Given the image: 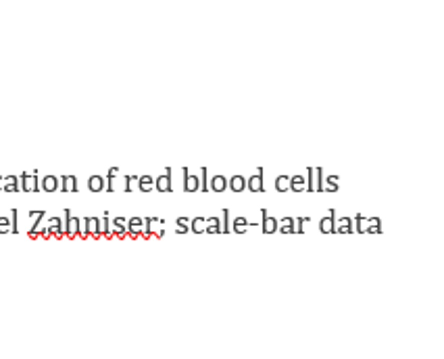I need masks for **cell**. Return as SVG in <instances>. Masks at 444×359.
<instances>
[{
	"mask_svg": "<svg viewBox=\"0 0 444 359\" xmlns=\"http://www.w3.org/2000/svg\"><path fill=\"white\" fill-rule=\"evenodd\" d=\"M81 219L73 217L71 211L65 209V236L67 238H75V236H81L84 238V232H81Z\"/></svg>",
	"mask_w": 444,
	"mask_h": 359,
	"instance_id": "obj_1",
	"label": "cell"
},
{
	"mask_svg": "<svg viewBox=\"0 0 444 359\" xmlns=\"http://www.w3.org/2000/svg\"><path fill=\"white\" fill-rule=\"evenodd\" d=\"M163 219H157V217H144V232H142V238H148V236H157L161 238L163 236Z\"/></svg>",
	"mask_w": 444,
	"mask_h": 359,
	"instance_id": "obj_2",
	"label": "cell"
},
{
	"mask_svg": "<svg viewBox=\"0 0 444 359\" xmlns=\"http://www.w3.org/2000/svg\"><path fill=\"white\" fill-rule=\"evenodd\" d=\"M19 188L23 192H40V177L36 173H21L19 175Z\"/></svg>",
	"mask_w": 444,
	"mask_h": 359,
	"instance_id": "obj_3",
	"label": "cell"
},
{
	"mask_svg": "<svg viewBox=\"0 0 444 359\" xmlns=\"http://www.w3.org/2000/svg\"><path fill=\"white\" fill-rule=\"evenodd\" d=\"M84 238L92 236V238H100V219L98 217H86L84 219Z\"/></svg>",
	"mask_w": 444,
	"mask_h": 359,
	"instance_id": "obj_4",
	"label": "cell"
},
{
	"mask_svg": "<svg viewBox=\"0 0 444 359\" xmlns=\"http://www.w3.org/2000/svg\"><path fill=\"white\" fill-rule=\"evenodd\" d=\"M144 232V219L142 217H132L128 219V236L130 238H140Z\"/></svg>",
	"mask_w": 444,
	"mask_h": 359,
	"instance_id": "obj_5",
	"label": "cell"
},
{
	"mask_svg": "<svg viewBox=\"0 0 444 359\" xmlns=\"http://www.w3.org/2000/svg\"><path fill=\"white\" fill-rule=\"evenodd\" d=\"M261 228H263V232H265V234L277 232V219L271 217L267 209H261Z\"/></svg>",
	"mask_w": 444,
	"mask_h": 359,
	"instance_id": "obj_6",
	"label": "cell"
},
{
	"mask_svg": "<svg viewBox=\"0 0 444 359\" xmlns=\"http://www.w3.org/2000/svg\"><path fill=\"white\" fill-rule=\"evenodd\" d=\"M155 188H157V192H171V190H173V184H171V167H167L163 175L157 177Z\"/></svg>",
	"mask_w": 444,
	"mask_h": 359,
	"instance_id": "obj_7",
	"label": "cell"
},
{
	"mask_svg": "<svg viewBox=\"0 0 444 359\" xmlns=\"http://www.w3.org/2000/svg\"><path fill=\"white\" fill-rule=\"evenodd\" d=\"M246 186H248V190H251V192H255V195H257V192H265V186H263V167H259L253 177H248Z\"/></svg>",
	"mask_w": 444,
	"mask_h": 359,
	"instance_id": "obj_8",
	"label": "cell"
},
{
	"mask_svg": "<svg viewBox=\"0 0 444 359\" xmlns=\"http://www.w3.org/2000/svg\"><path fill=\"white\" fill-rule=\"evenodd\" d=\"M182 173H184V192H196L198 186H200L198 177H196V175H192L188 167H184Z\"/></svg>",
	"mask_w": 444,
	"mask_h": 359,
	"instance_id": "obj_9",
	"label": "cell"
},
{
	"mask_svg": "<svg viewBox=\"0 0 444 359\" xmlns=\"http://www.w3.org/2000/svg\"><path fill=\"white\" fill-rule=\"evenodd\" d=\"M48 230H50V236H57V238H63V236H65V228H63V219H61V217H50V219H48Z\"/></svg>",
	"mask_w": 444,
	"mask_h": 359,
	"instance_id": "obj_10",
	"label": "cell"
},
{
	"mask_svg": "<svg viewBox=\"0 0 444 359\" xmlns=\"http://www.w3.org/2000/svg\"><path fill=\"white\" fill-rule=\"evenodd\" d=\"M113 236H117V238L128 236V219H123V217L113 219Z\"/></svg>",
	"mask_w": 444,
	"mask_h": 359,
	"instance_id": "obj_11",
	"label": "cell"
},
{
	"mask_svg": "<svg viewBox=\"0 0 444 359\" xmlns=\"http://www.w3.org/2000/svg\"><path fill=\"white\" fill-rule=\"evenodd\" d=\"M334 222H336V209H329V215L319 222V230L323 234H331L334 232Z\"/></svg>",
	"mask_w": 444,
	"mask_h": 359,
	"instance_id": "obj_12",
	"label": "cell"
},
{
	"mask_svg": "<svg viewBox=\"0 0 444 359\" xmlns=\"http://www.w3.org/2000/svg\"><path fill=\"white\" fill-rule=\"evenodd\" d=\"M59 177L57 175H46V177H42V182H40V190H44V192H57L59 190Z\"/></svg>",
	"mask_w": 444,
	"mask_h": 359,
	"instance_id": "obj_13",
	"label": "cell"
},
{
	"mask_svg": "<svg viewBox=\"0 0 444 359\" xmlns=\"http://www.w3.org/2000/svg\"><path fill=\"white\" fill-rule=\"evenodd\" d=\"M59 190H63V192H77V177L75 175H63L61 184H59Z\"/></svg>",
	"mask_w": 444,
	"mask_h": 359,
	"instance_id": "obj_14",
	"label": "cell"
},
{
	"mask_svg": "<svg viewBox=\"0 0 444 359\" xmlns=\"http://www.w3.org/2000/svg\"><path fill=\"white\" fill-rule=\"evenodd\" d=\"M334 232H338V234L353 232V219L351 217H340L338 222H334Z\"/></svg>",
	"mask_w": 444,
	"mask_h": 359,
	"instance_id": "obj_15",
	"label": "cell"
},
{
	"mask_svg": "<svg viewBox=\"0 0 444 359\" xmlns=\"http://www.w3.org/2000/svg\"><path fill=\"white\" fill-rule=\"evenodd\" d=\"M88 188H90V192L104 190V177L102 175H90L88 177Z\"/></svg>",
	"mask_w": 444,
	"mask_h": 359,
	"instance_id": "obj_16",
	"label": "cell"
},
{
	"mask_svg": "<svg viewBox=\"0 0 444 359\" xmlns=\"http://www.w3.org/2000/svg\"><path fill=\"white\" fill-rule=\"evenodd\" d=\"M277 230L284 234H294V217H282L277 222Z\"/></svg>",
	"mask_w": 444,
	"mask_h": 359,
	"instance_id": "obj_17",
	"label": "cell"
},
{
	"mask_svg": "<svg viewBox=\"0 0 444 359\" xmlns=\"http://www.w3.org/2000/svg\"><path fill=\"white\" fill-rule=\"evenodd\" d=\"M138 188H140V192H150L152 188H155V177L152 175H140L138 177Z\"/></svg>",
	"mask_w": 444,
	"mask_h": 359,
	"instance_id": "obj_18",
	"label": "cell"
},
{
	"mask_svg": "<svg viewBox=\"0 0 444 359\" xmlns=\"http://www.w3.org/2000/svg\"><path fill=\"white\" fill-rule=\"evenodd\" d=\"M230 188H232V192H236V195H240V192L246 188V177L234 175V177L230 180Z\"/></svg>",
	"mask_w": 444,
	"mask_h": 359,
	"instance_id": "obj_19",
	"label": "cell"
},
{
	"mask_svg": "<svg viewBox=\"0 0 444 359\" xmlns=\"http://www.w3.org/2000/svg\"><path fill=\"white\" fill-rule=\"evenodd\" d=\"M5 192H19V175H7L5 177Z\"/></svg>",
	"mask_w": 444,
	"mask_h": 359,
	"instance_id": "obj_20",
	"label": "cell"
},
{
	"mask_svg": "<svg viewBox=\"0 0 444 359\" xmlns=\"http://www.w3.org/2000/svg\"><path fill=\"white\" fill-rule=\"evenodd\" d=\"M304 188H307L304 175H292V177H290V190H292V192H302Z\"/></svg>",
	"mask_w": 444,
	"mask_h": 359,
	"instance_id": "obj_21",
	"label": "cell"
},
{
	"mask_svg": "<svg viewBox=\"0 0 444 359\" xmlns=\"http://www.w3.org/2000/svg\"><path fill=\"white\" fill-rule=\"evenodd\" d=\"M204 224H206L204 232H209V234H219V232H221V219H219V217L204 219Z\"/></svg>",
	"mask_w": 444,
	"mask_h": 359,
	"instance_id": "obj_22",
	"label": "cell"
},
{
	"mask_svg": "<svg viewBox=\"0 0 444 359\" xmlns=\"http://www.w3.org/2000/svg\"><path fill=\"white\" fill-rule=\"evenodd\" d=\"M228 188V180L224 177V175H213V180H211V190L213 192H224Z\"/></svg>",
	"mask_w": 444,
	"mask_h": 359,
	"instance_id": "obj_23",
	"label": "cell"
},
{
	"mask_svg": "<svg viewBox=\"0 0 444 359\" xmlns=\"http://www.w3.org/2000/svg\"><path fill=\"white\" fill-rule=\"evenodd\" d=\"M100 236H104V238H113V228H110V219H108L106 213H104V217L100 219Z\"/></svg>",
	"mask_w": 444,
	"mask_h": 359,
	"instance_id": "obj_24",
	"label": "cell"
},
{
	"mask_svg": "<svg viewBox=\"0 0 444 359\" xmlns=\"http://www.w3.org/2000/svg\"><path fill=\"white\" fill-rule=\"evenodd\" d=\"M30 217H34V226L30 230V238H36L38 236V228H40V219L44 217V211H32Z\"/></svg>",
	"mask_w": 444,
	"mask_h": 359,
	"instance_id": "obj_25",
	"label": "cell"
},
{
	"mask_svg": "<svg viewBox=\"0 0 444 359\" xmlns=\"http://www.w3.org/2000/svg\"><path fill=\"white\" fill-rule=\"evenodd\" d=\"M234 232H238V234H244L246 230H248V219L246 217H236L234 219V224L230 226Z\"/></svg>",
	"mask_w": 444,
	"mask_h": 359,
	"instance_id": "obj_26",
	"label": "cell"
},
{
	"mask_svg": "<svg viewBox=\"0 0 444 359\" xmlns=\"http://www.w3.org/2000/svg\"><path fill=\"white\" fill-rule=\"evenodd\" d=\"M275 190H277V192H288V190H290V175L275 177Z\"/></svg>",
	"mask_w": 444,
	"mask_h": 359,
	"instance_id": "obj_27",
	"label": "cell"
},
{
	"mask_svg": "<svg viewBox=\"0 0 444 359\" xmlns=\"http://www.w3.org/2000/svg\"><path fill=\"white\" fill-rule=\"evenodd\" d=\"M204 228H206V224H204V217H194V219H192L190 230H192L194 234H202V232H204Z\"/></svg>",
	"mask_w": 444,
	"mask_h": 359,
	"instance_id": "obj_28",
	"label": "cell"
},
{
	"mask_svg": "<svg viewBox=\"0 0 444 359\" xmlns=\"http://www.w3.org/2000/svg\"><path fill=\"white\" fill-rule=\"evenodd\" d=\"M367 232H369V234H380V232H382V222H380V217H371V219H367Z\"/></svg>",
	"mask_w": 444,
	"mask_h": 359,
	"instance_id": "obj_29",
	"label": "cell"
},
{
	"mask_svg": "<svg viewBox=\"0 0 444 359\" xmlns=\"http://www.w3.org/2000/svg\"><path fill=\"white\" fill-rule=\"evenodd\" d=\"M304 182H307V192H315V167L307 169V177H304Z\"/></svg>",
	"mask_w": 444,
	"mask_h": 359,
	"instance_id": "obj_30",
	"label": "cell"
},
{
	"mask_svg": "<svg viewBox=\"0 0 444 359\" xmlns=\"http://www.w3.org/2000/svg\"><path fill=\"white\" fill-rule=\"evenodd\" d=\"M338 175H329L327 177V186L323 188V192H338Z\"/></svg>",
	"mask_w": 444,
	"mask_h": 359,
	"instance_id": "obj_31",
	"label": "cell"
},
{
	"mask_svg": "<svg viewBox=\"0 0 444 359\" xmlns=\"http://www.w3.org/2000/svg\"><path fill=\"white\" fill-rule=\"evenodd\" d=\"M315 180H317V184H315V190H319V192H323V188H325V184H323V169L321 167H315Z\"/></svg>",
	"mask_w": 444,
	"mask_h": 359,
	"instance_id": "obj_32",
	"label": "cell"
},
{
	"mask_svg": "<svg viewBox=\"0 0 444 359\" xmlns=\"http://www.w3.org/2000/svg\"><path fill=\"white\" fill-rule=\"evenodd\" d=\"M115 175H117V167H110V169H108V177H106V190H108V192L115 190V186H113Z\"/></svg>",
	"mask_w": 444,
	"mask_h": 359,
	"instance_id": "obj_33",
	"label": "cell"
},
{
	"mask_svg": "<svg viewBox=\"0 0 444 359\" xmlns=\"http://www.w3.org/2000/svg\"><path fill=\"white\" fill-rule=\"evenodd\" d=\"M311 222V217H298L294 219V232H304V226Z\"/></svg>",
	"mask_w": 444,
	"mask_h": 359,
	"instance_id": "obj_34",
	"label": "cell"
},
{
	"mask_svg": "<svg viewBox=\"0 0 444 359\" xmlns=\"http://www.w3.org/2000/svg\"><path fill=\"white\" fill-rule=\"evenodd\" d=\"M188 226H190V219H188V217H179V219H177V232H179V234H186V232L190 230Z\"/></svg>",
	"mask_w": 444,
	"mask_h": 359,
	"instance_id": "obj_35",
	"label": "cell"
},
{
	"mask_svg": "<svg viewBox=\"0 0 444 359\" xmlns=\"http://www.w3.org/2000/svg\"><path fill=\"white\" fill-rule=\"evenodd\" d=\"M355 222H357V228H353V230H357V232H367V219L361 215V213L357 215Z\"/></svg>",
	"mask_w": 444,
	"mask_h": 359,
	"instance_id": "obj_36",
	"label": "cell"
},
{
	"mask_svg": "<svg viewBox=\"0 0 444 359\" xmlns=\"http://www.w3.org/2000/svg\"><path fill=\"white\" fill-rule=\"evenodd\" d=\"M7 232H11V219L0 215V234H7Z\"/></svg>",
	"mask_w": 444,
	"mask_h": 359,
	"instance_id": "obj_37",
	"label": "cell"
},
{
	"mask_svg": "<svg viewBox=\"0 0 444 359\" xmlns=\"http://www.w3.org/2000/svg\"><path fill=\"white\" fill-rule=\"evenodd\" d=\"M136 182H138V175H128V177H126V186H123V190H126V192H132V188H134Z\"/></svg>",
	"mask_w": 444,
	"mask_h": 359,
	"instance_id": "obj_38",
	"label": "cell"
},
{
	"mask_svg": "<svg viewBox=\"0 0 444 359\" xmlns=\"http://www.w3.org/2000/svg\"><path fill=\"white\" fill-rule=\"evenodd\" d=\"M232 228H230V211L228 209H224V224H221V232H230Z\"/></svg>",
	"mask_w": 444,
	"mask_h": 359,
	"instance_id": "obj_39",
	"label": "cell"
},
{
	"mask_svg": "<svg viewBox=\"0 0 444 359\" xmlns=\"http://www.w3.org/2000/svg\"><path fill=\"white\" fill-rule=\"evenodd\" d=\"M11 232L13 234L19 232V228H17V209H13V213H11Z\"/></svg>",
	"mask_w": 444,
	"mask_h": 359,
	"instance_id": "obj_40",
	"label": "cell"
},
{
	"mask_svg": "<svg viewBox=\"0 0 444 359\" xmlns=\"http://www.w3.org/2000/svg\"><path fill=\"white\" fill-rule=\"evenodd\" d=\"M200 177H202V184L198 186V190H202L204 195H206V167H202V169H200Z\"/></svg>",
	"mask_w": 444,
	"mask_h": 359,
	"instance_id": "obj_41",
	"label": "cell"
},
{
	"mask_svg": "<svg viewBox=\"0 0 444 359\" xmlns=\"http://www.w3.org/2000/svg\"><path fill=\"white\" fill-rule=\"evenodd\" d=\"M5 188V175H0V190Z\"/></svg>",
	"mask_w": 444,
	"mask_h": 359,
	"instance_id": "obj_42",
	"label": "cell"
}]
</instances>
